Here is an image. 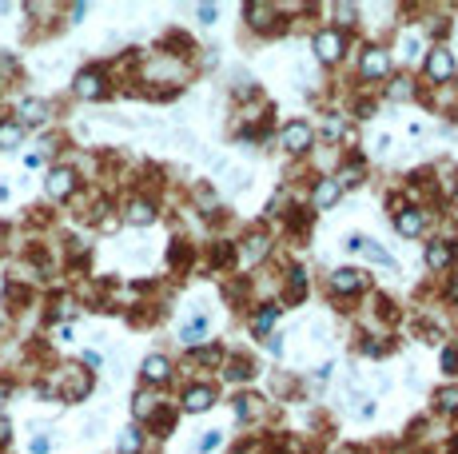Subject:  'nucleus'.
Listing matches in <instances>:
<instances>
[{
    "label": "nucleus",
    "instance_id": "nucleus-1",
    "mask_svg": "<svg viewBox=\"0 0 458 454\" xmlns=\"http://www.w3.org/2000/svg\"><path fill=\"white\" fill-rule=\"evenodd\" d=\"M283 147L287 152H307V147H311V128H307L303 120H291L283 128Z\"/></svg>",
    "mask_w": 458,
    "mask_h": 454
},
{
    "label": "nucleus",
    "instance_id": "nucleus-2",
    "mask_svg": "<svg viewBox=\"0 0 458 454\" xmlns=\"http://www.w3.org/2000/svg\"><path fill=\"white\" fill-rule=\"evenodd\" d=\"M72 188H76V172H72V167H56V172L48 176V195H52V199L72 195Z\"/></svg>",
    "mask_w": 458,
    "mask_h": 454
},
{
    "label": "nucleus",
    "instance_id": "nucleus-3",
    "mask_svg": "<svg viewBox=\"0 0 458 454\" xmlns=\"http://www.w3.org/2000/svg\"><path fill=\"white\" fill-rule=\"evenodd\" d=\"M315 52L323 60H339V56H343V36L335 33V28H323V33L315 36Z\"/></svg>",
    "mask_w": 458,
    "mask_h": 454
},
{
    "label": "nucleus",
    "instance_id": "nucleus-4",
    "mask_svg": "<svg viewBox=\"0 0 458 454\" xmlns=\"http://www.w3.org/2000/svg\"><path fill=\"white\" fill-rule=\"evenodd\" d=\"M331 287L339 295H355V291H363V271H355V267H339L331 279Z\"/></svg>",
    "mask_w": 458,
    "mask_h": 454
},
{
    "label": "nucleus",
    "instance_id": "nucleus-5",
    "mask_svg": "<svg viewBox=\"0 0 458 454\" xmlns=\"http://www.w3.org/2000/svg\"><path fill=\"white\" fill-rule=\"evenodd\" d=\"M427 72L434 76V80H450L455 76V60H450V52L446 48H434L427 56Z\"/></svg>",
    "mask_w": 458,
    "mask_h": 454
},
{
    "label": "nucleus",
    "instance_id": "nucleus-6",
    "mask_svg": "<svg viewBox=\"0 0 458 454\" xmlns=\"http://www.w3.org/2000/svg\"><path fill=\"white\" fill-rule=\"evenodd\" d=\"M76 96H84V100L104 96V76H100L96 68H88V72H80L76 76Z\"/></svg>",
    "mask_w": 458,
    "mask_h": 454
},
{
    "label": "nucleus",
    "instance_id": "nucleus-7",
    "mask_svg": "<svg viewBox=\"0 0 458 454\" xmlns=\"http://www.w3.org/2000/svg\"><path fill=\"white\" fill-rule=\"evenodd\" d=\"M423 224H427V215H423V211H414V208H407V211H398V215H395L398 235H419Z\"/></svg>",
    "mask_w": 458,
    "mask_h": 454
},
{
    "label": "nucleus",
    "instance_id": "nucleus-8",
    "mask_svg": "<svg viewBox=\"0 0 458 454\" xmlns=\"http://www.w3.org/2000/svg\"><path fill=\"white\" fill-rule=\"evenodd\" d=\"M387 72H391V56L382 48H371L363 56V76H387Z\"/></svg>",
    "mask_w": 458,
    "mask_h": 454
},
{
    "label": "nucleus",
    "instance_id": "nucleus-9",
    "mask_svg": "<svg viewBox=\"0 0 458 454\" xmlns=\"http://www.w3.org/2000/svg\"><path fill=\"white\" fill-rule=\"evenodd\" d=\"M152 219H156V208L148 199H132L127 203V224L132 227H143V224H152Z\"/></svg>",
    "mask_w": 458,
    "mask_h": 454
},
{
    "label": "nucleus",
    "instance_id": "nucleus-10",
    "mask_svg": "<svg viewBox=\"0 0 458 454\" xmlns=\"http://www.w3.org/2000/svg\"><path fill=\"white\" fill-rule=\"evenodd\" d=\"M168 374H172V363H168V358H164V355H152V358H143V379H148V383H164Z\"/></svg>",
    "mask_w": 458,
    "mask_h": 454
},
{
    "label": "nucleus",
    "instance_id": "nucleus-11",
    "mask_svg": "<svg viewBox=\"0 0 458 454\" xmlns=\"http://www.w3.org/2000/svg\"><path fill=\"white\" fill-rule=\"evenodd\" d=\"M450 260H455V251L446 244H430L427 247V263L434 267V271H443V267H450Z\"/></svg>",
    "mask_w": 458,
    "mask_h": 454
},
{
    "label": "nucleus",
    "instance_id": "nucleus-12",
    "mask_svg": "<svg viewBox=\"0 0 458 454\" xmlns=\"http://www.w3.org/2000/svg\"><path fill=\"white\" fill-rule=\"evenodd\" d=\"M211 399H215V394H211V387H191L188 399H184V406H188V410H207V406H211Z\"/></svg>",
    "mask_w": 458,
    "mask_h": 454
},
{
    "label": "nucleus",
    "instance_id": "nucleus-13",
    "mask_svg": "<svg viewBox=\"0 0 458 454\" xmlns=\"http://www.w3.org/2000/svg\"><path fill=\"white\" fill-rule=\"evenodd\" d=\"M335 199H339V179H323L315 188V208H331Z\"/></svg>",
    "mask_w": 458,
    "mask_h": 454
},
{
    "label": "nucleus",
    "instance_id": "nucleus-14",
    "mask_svg": "<svg viewBox=\"0 0 458 454\" xmlns=\"http://www.w3.org/2000/svg\"><path fill=\"white\" fill-rule=\"evenodd\" d=\"M44 116H48V108L40 100H24V104H20V120H24V124H40Z\"/></svg>",
    "mask_w": 458,
    "mask_h": 454
},
{
    "label": "nucleus",
    "instance_id": "nucleus-15",
    "mask_svg": "<svg viewBox=\"0 0 458 454\" xmlns=\"http://www.w3.org/2000/svg\"><path fill=\"white\" fill-rule=\"evenodd\" d=\"M263 251H267V235H252V239H247V251H243V263H255Z\"/></svg>",
    "mask_w": 458,
    "mask_h": 454
},
{
    "label": "nucleus",
    "instance_id": "nucleus-16",
    "mask_svg": "<svg viewBox=\"0 0 458 454\" xmlns=\"http://www.w3.org/2000/svg\"><path fill=\"white\" fill-rule=\"evenodd\" d=\"M20 136H24L20 124H0V147H16L20 144Z\"/></svg>",
    "mask_w": 458,
    "mask_h": 454
},
{
    "label": "nucleus",
    "instance_id": "nucleus-17",
    "mask_svg": "<svg viewBox=\"0 0 458 454\" xmlns=\"http://www.w3.org/2000/svg\"><path fill=\"white\" fill-rule=\"evenodd\" d=\"M140 442H143V435L136 430V426H127L124 438H120V454H136L140 451Z\"/></svg>",
    "mask_w": 458,
    "mask_h": 454
},
{
    "label": "nucleus",
    "instance_id": "nucleus-18",
    "mask_svg": "<svg viewBox=\"0 0 458 454\" xmlns=\"http://www.w3.org/2000/svg\"><path fill=\"white\" fill-rule=\"evenodd\" d=\"M275 319H279V307H263L259 315H255V331H267Z\"/></svg>",
    "mask_w": 458,
    "mask_h": 454
},
{
    "label": "nucleus",
    "instance_id": "nucleus-19",
    "mask_svg": "<svg viewBox=\"0 0 458 454\" xmlns=\"http://www.w3.org/2000/svg\"><path fill=\"white\" fill-rule=\"evenodd\" d=\"M200 331H204V315H200V319H191V323L179 331V339H184V343H195V339H200Z\"/></svg>",
    "mask_w": 458,
    "mask_h": 454
},
{
    "label": "nucleus",
    "instance_id": "nucleus-20",
    "mask_svg": "<svg viewBox=\"0 0 458 454\" xmlns=\"http://www.w3.org/2000/svg\"><path fill=\"white\" fill-rule=\"evenodd\" d=\"M439 406H443V410H458V387L439 390Z\"/></svg>",
    "mask_w": 458,
    "mask_h": 454
},
{
    "label": "nucleus",
    "instance_id": "nucleus-21",
    "mask_svg": "<svg viewBox=\"0 0 458 454\" xmlns=\"http://www.w3.org/2000/svg\"><path fill=\"white\" fill-rule=\"evenodd\" d=\"M220 442H223V435H220V430H207V435L204 438H200V451H215V446H220Z\"/></svg>",
    "mask_w": 458,
    "mask_h": 454
},
{
    "label": "nucleus",
    "instance_id": "nucleus-22",
    "mask_svg": "<svg viewBox=\"0 0 458 454\" xmlns=\"http://www.w3.org/2000/svg\"><path fill=\"white\" fill-rule=\"evenodd\" d=\"M303 283H307V275L295 267V271H291V299H299V295H303Z\"/></svg>",
    "mask_w": 458,
    "mask_h": 454
},
{
    "label": "nucleus",
    "instance_id": "nucleus-23",
    "mask_svg": "<svg viewBox=\"0 0 458 454\" xmlns=\"http://www.w3.org/2000/svg\"><path fill=\"white\" fill-rule=\"evenodd\" d=\"M152 410H156V399H148V394H140V399H136V415H152Z\"/></svg>",
    "mask_w": 458,
    "mask_h": 454
},
{
    "label": "nucleus",
    "instance_id": "nucleus-24",
    "mask_svg": "<svg viewBox=\"0 0 458 454\" xmlns=\"http://www.w3.org/2000/svg\"><path fill=\"white\" fill-rule=\"evenodd\" d=\"M443 367H446V374L458 371V351H446V355H443Z\"/></svg>",
    "mask_w": 458,
    "mask_h": 454
},
{
    "label": "nucleus",
    "instance_id": "nucleus-25",
    "mask_svg": "<svg viewBox=\"0 0 458 454\" xmlns=\"http://www.w3.org/2000/svg\"><path fill=\"white\" fill-rule=\"evenodd\" d=\"M407 96H411V84H407V80L391 88V100H407Z\"/></svg>",
    "mask_w": 458,
    "mask_h": 454
},
{
    "label": "nucleus",
    "instance_id": "nucleus-26",
    "mask_svg": "<svg viewBox=\"0 0 458 454\" xmlns=\"http://www.w3.org/2000/svg\"><path fill=\"white\" fill-rule=\"evenodd\" d=\"M252 403H255V399H236V415H239V419H247V415H252Z\"/></svg>",
    "mask_w": 458,
    "mask_h": 454
},
{
    "label": "nucleus",
    "instance_id": "nucleus-27",
    "mask_svg": "<svg viewBox=\"0 0 458 454\" xmlns=\"http://www.w3.org/2000/svg\"><path fill=\"white\" fill-rule=\"evenodd\" d=\"M200 20L211 24V20H215V4H200Z\"/></svg>",
    "mask_w": 458,
    "mask_h": 454
},
{
    "label": "nucleus",
    "instance_id": "nucleus-28",
    "mask_svg": "<svg viewBox=\"0 0 458 454\" xmlns=\"http://www.w3.org/2000/svg\"><path fill=\"white\" fill-rule=\"evenodd\" d=\"M48 446H52L48 438H32V454H48Z\"/></svg>",
    "mask_w": 458,
    "mask_h": 454
},
{
    "label": "nucleus",
    "instance_id": "nucleus-29",
    "mask_svg": "<svg viewBox=\"0 0 458 454\" xmlns=\"http://www.w3.org/2000/svg\"><path fill=\"white\" fill-rule=\"evenodd\" d=\"M339 17H343V24H351V17H355V8H351V4H339Z\"/></svg>",
    "mask_w": 458,
    "mask_h": 454
},
{
    "label": "nucleus",
    "instance_id": "nucleus-30",
    "mask_svg": "<svg viewBox=\"0 0 458 454\" xmlns=\"http://www.w3.org/2000/svg\"><path fill=\"white\" fill-rule=\"evenodd\" d=\"M343 131V120H327V136H339Z\"/></svg>",
    "mask_w": 458,
    "mask_h": 454
},
{
    "label": "nucleus",
    "instance_id": "nucleus-31",
    "mask_svg": "<svg viewBox=\"0 0 458 454\" xmlns=\"http://www.w3.org/2000/svg\"><path fill=\"white\" fill-rule=\"evenodd\" d=\"M8 435H12V426H8V419H0V442H8Z\"/></svg>",
    "mask_w": 458,
    "mask_h": 454
},
{
    "label": "nucleus",
    "instance_id": "nucleus-32",
    "mask_svg": "<svg viewBox=\"0 0 458 454\" xmlns=\"http://www.w3.org/2000/svg\"><path fill=\"white\" fill-rule=\"evenodd\" d=\"M455 454H458V438H455Z\"/></svg>",
    "mask_w": 458,
    "mask_h": 454
}]
</instances>
